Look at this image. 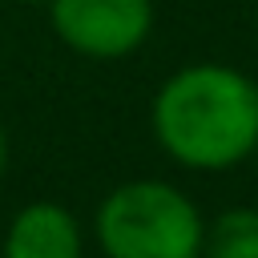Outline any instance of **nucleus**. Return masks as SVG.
Masks as SVG:
<instances>
[{"instance_id": "f257e3e1", "label": "nucleus", "mask_w": 258, "mask_h": 258, "mask_svg": "<svg viewBox=\"0 0 258 258\" xmlns=\"http://www.w3.org/2000/svg\"><path fill=\"white\" fill-rule=\"evenodd\" d=\"M153 133L185 169H234L258 145V81L222 60H194L161 81Z\"/></svg>"}, {"instance_id": "7ed1b4c3", "label": "nucleus", "mask_w": 258, "mask_h": 258, "mask_svg": "<svg viewBox=\"0 0 258 258\" xmlns=\"http://www.w3.org/2000/svg\"><path fill=\"white\" fill-rule=\"evenodd\" d=\"M56 36L93 60H117L145 44L153 0H48Z\"/></svg>"}, {"instance_id": "f03ea898", "label": "nucleus", "mask_w": 258, "mask_h": 258, "mask_svg": "<svg viewBox=\"0 0 258 258\" xmlns=\"http://www.w3.org/2000/svg\"><path fill=\"white\" fill-rule=\"evenodd\" d=\"M93 226L105 258H202L206 222L198 206L157 177L109 189Z\"/></svg>"}, {"instance_id": "6e6552de", "label": "nucleus", "mask_w": 258, "mask_h": 258, "mask_svg": "<svg viewBox=\"0 0 258 258\" xmlns=\"http://www.w3.org/2000/svg\"><path fill=\"white\" fill-rule=\"evenodd\" d=\"M254 157H258V145H254Z\"/></svg>"}, {"instance_id": "0eeeda50", "label": "nucleus", "mask_w": 258, "mask_h": 258, "mask_svg": "<svg viewBox=\"0 0 258 258\" xmlns=\"http://www.w3.org/2000/svg\"><path fill=\"white\" fill-rule=\"evenodd\" d=\"M20 4H48V0H20Z\"/></svg>"}, {"instance_id": "423d86ee", "label": "nucleus", "mask_w": 258, "mask_h": 258, "mask_svg": "<svg viewBox=\"0 0 258 258\" xmlns=\"http://www.w3.org/2000/svg\"><path fill=\"white\" fill-rule=\"evenodd\" d=\"M4 169H8V133H4V121H0V181H4Z\"/></svg>"}, {"instance_id": "39448f33", "label": "nucleus", "mask_w": 258, "mask_h": 258, "mask_svg": "<svg viewBox=\"0 0 258 258\" xmlns=\"http://www.w3.org/2000/svg\"><path fill=\"white\" fill-rule=\"evenodd\" d=\"M202 258H258V206L222 210L206 226Z\"/></svg>"}, {"instance_id": "20e7f679", "label": "nucleus", "mask_w": 258, "mask_h": 258, "mask_svg": "<svg viewBox=\"0 0 258 258\" xmlns=\"http://www.w3.org/2000/svg\"><path fill=\"white\" fill-rule=\"evenodd\" d=\"M81 226L56 202H28L4 230L0 258H81Z\"/></svg>"}]
</instances>
